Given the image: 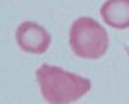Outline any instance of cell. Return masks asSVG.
I'll use <instances>...</instances> for the list:
<instances>
[{"label":"cell","mask_w":129,"mask_h":104,"mask_svg":"<svg viewBox=\"0 0 129 104\" xmlns=\"http://www.w3.org/2000/svg\"><path fill=\"white\" fill-rule=\"evenodd\" d=\"M37 81L43 98L48 104H71L77 102L91 91V81L77 73L66 71L58 66L43 64L37 70Z\"/></svg>","instance_id":"obj_1"},{"label":"cell","mask_w":129,"mask_h":104,"mask_svg":"<svg viewBox=\"0 0 129 104\" xmlns=\"http://www.w3.org/2000/svg\"><path fill=\"white\" fill-rule=\"evenodd\" d=\"M70 46L79 58L100 60L108 50V33L96 19L81 16L70 27Z\"/></svg>","instance_id":"obj_2"},{"label":"cell","mask_w":129,"mask_h":104,"mask_svg":"<svg viewBox=\"0 0 129 104\" xmlns=\"http://www.w3.org/2000/svg\"><path fill=\"white\" fill-rule=\"evenodd\" d=\"M16 43L23 52H29V54H44L50 46V35L39 23L23 21L16 29Z\"/></svg>","instance_id":"obj_3"},{"label":"cell","mask_w":129,"mask_h":104,"mask_svg":"<svg viewBox=\"0 0 129 104\" xmlns=\"http://www.w3.org/2000/svg\"><path fill=\"white\" fill-rule=\"evenodd\" d=\"M100 16L114 29H129V0H106Z\"/></svg>","instance_id":"obj_4"}]
</instances>
